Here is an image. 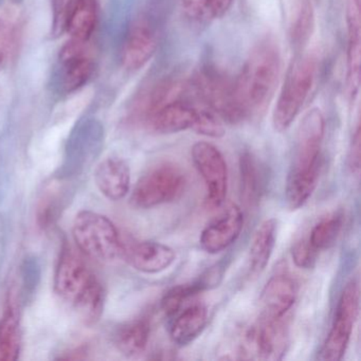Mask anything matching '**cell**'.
I'll list each match as a JSON object with an SVG mask.
<instances>
[{
    "label": "cell",
    "mask_w": 361,
    "mask_h": 361,
    "mask_svg": "<svg viewBox=\"0 0 361 361\" xmlns=\"http://www.w3.org/2000/svg\"><path fill=\"white\" fill-rule=\"evenodd\" d=\"M99 7L97 0H75L65 20L64 31L69 42L88 44L98 24Z\"/></svg>",
    "instance_id": "ac0fdd59"
},
{
    "label": "cell",
    "mask_w": 361,
    "mask_h": 361,
    "mask_svg": "<svg viewBox=\"0 0 361 361\" xmlns=\"http://www.w3.org/2000/svg\"><path fill=\"white\" fill-rule=\"evenodd\" d=\"M123 257L137 271L145 274H157L166 271L176 261V252L168 245L142 240L126 246Z\"/></svg>",
    "instance_id": "5bb4252c"
},
{
    "label": "cell",
    "mask_w": 361,
    "mask_h": 361,
    "mask_svg": "<svg viewBox=\"0 0 361 361\" xmlns=\"http://www.w3.org/2000/svg\"><path fill=\"white\" fill-rule=\"evenodd\" d=\"M316 75V64L310 56L295 59L287 73L274 111V128L283 133L290 128L299 116L312 90Z\"/></svg>",
    "instance_id": "5b68a950"
},
{
    "label": "cell",
    "mask_w": 361,
    "mask_h": 361,
    "mask_svg": "<svg viewBox=\"0 0 361 361\" xmlns=\"http://www.w3.org/2000/svg\"><path fill=\"white\" fill-rule=\"evenodd\" d=\"M151 324L147 318L134 319L123 323L114 334V343L126 357H137L147 350Z\"/></svg>",
    "instance_id": "7402d4cb"
},
{
    "label": "cell",
    "mask_w": 361,
    "mask_h": 361,
    "mask_svg": "<svg viewBox=\"0 0 361 361\" xmlns=\"http://www.w3.org/2000/svg\"><path fill=\"white\" fill-rule=\"evenodd\" d=\"M192 130L202 136L211 138H221L225 135L221 119L207 107H202L198 111L197 119Z\"/></svg>",
    "instance_id": "83f0119b"
},
{
    "label": "cell",
    "mask_w": 361,
    "mask_h": 361,
    "mask_svg": "<svg viewBox=\"0 0 361 361\" xmlns=\"http://www.w3.org/2000/svg\"><path fill=\"white\" fill-rule=\"evenodd\" d=\"M348 164L350 172L358 176L360 173V128L359 126L357 128L356 132L353 136L352 143H350Z\"/></svg>",
    "instance_id": "d6a6232c"
},
{
    "label": "cell",
    "mask_w": 361,
    "mask_h": 361,
    "mask_svg": "<svg viewBox=\"0 0 361 361\" xmlns=\"http://www.w3.org/2000/svg\"><path fill=\"white\" fill-rule=\"evenodd\" d=\"M16 302L10 297L0 319V361L18 360L22 350V327Z\"/></svg>",
    "instance_id": "44dd1931"
},
{
    "label": "cell",
    "mask_w": 361,
    "mask_h": 361,
    "mask_svg": "<svg viewBox=\"0 0 361 361\" xmlns=\"http://www.w3.org/2000/svg\"><path fill=\"white\" fill-rule=\"evenodd\" d=\"M56 295L78 312L87 324H94L102 316L105 291L100 280L81 255L69 245L61 250L54 272Z\"/></svg>",
    "instance_id": "7a4b0ae2"
},
{
    "label": "cell",
    "mask_w": 361,
    "mask_h": 361,
    "mask_svg": "<svg viewBox=\"0 0 361 361\" xmlns=\"http://www.w3.org/2000/svg\"><path fill=\"white\" fill-rule=\"evenodd\" d=\"M348 87L350 96L358 92L360 77V20L359 0H353L348 6Z\"/></svg>",
    "instance_id": "cb8c5ba5"
},
{
    "label": "cell",
    "mask_w": 361,
    "mask_h": 361,
    "mask_svg": "<svg viewBox=\"0 0 361 361\" xmlns=\"http://www.w3.org/2000/svg\"><path fill=\"white\" fill-rule=\"evenodd\" d=\"M179 94L166 101L147 117L145 123L152 130L160 135H172L193 128L200 107L183 100Z\"/></svg>",
    "instance_id": "4fadbf2b"
},
{
    "label": "cell",
    "mask_w": 361,
    "mask_h": 361,
    "mask_svg": "<svg viewBox=\"0 0 361 361\" xmlns=\"http://www.w3.org/2000/svg\"><path fill=\"white\" fill-rule=\"evenodd\" d=\"M158 46L157 30L151 20L139 18L133 22L122 47V64L128 71L142 68L153 58Z\"/></svg>",
    "instance_id": "7c38bea8"
},
{
    "label": "cell",
    "mask_w": 361,
    "mask_h": 361,
    "mask_svg": "<svg viewBox=\"0 0 361 361\" xmlns=\"http://www.w3.org/2000/svg\"><path fill=\"white\" fill-rule=\"evenodd\" d=\"M288 325L284 318L261 316L259 323L247 331L243 350L263 360H280L288 346Z\"/></svg>",
    "instance_id": "30bf717a"
},
{
    "label": "cell",
    "mask_w": 361,
    "mask_h": 361,
    "mask_svg": "<svg viewBox=\"0 0 361 361\" xmlns=\"http://www.w3.org/2000/svg\"><path fill=\"white\" fill-rule=\"evenodd\" d=\"M202 291H204V288L198 279L191 283L177 285L166 291V295L162 298V310L166 316H175L181 310L185 301Z\"/></svg>",
    "instance_id": "4316f807"
},
{
    "label": "cell",
    "mask_w": 361,
    "mask_h": 361,
    "mask_svg": "<svg viewBox=\"0 0 361 361\" xmlns=\"http://www.w3.org/2000/svg\"><path fill=\"white\" fill-rule=\"evenodd\" d=\"M278 48L265 41L251 52L233 81V98L240 121L263 111L269 103L280 75Z\"/></svg>",
    "instance_id": "3957f363"
},
{
    "label": "cell",
    "mask_w": 361,
    "mask_h": 361,
    "mask_svg": "<svg viewBox=\"0 0 361 361\" xmlns=\"http://www.w3.org/2000/svg\"><path fill=\"white\" fill-rule=\"evenodd\" d=\"M192 160L206 187V204L219 209L225 202L228 192V166L223 153L212 143L196 142L192 147Z\"/></svg>",
    "instance_id": "ba28073f"
},
{
    "label": "cell",
    "mask_w": 361,
    "mask_h": 361,
    "mask_svg": "<svg viewBox=\"0 0 361 361\" xmlns=\"http://www.w3.org/2000/svg\"><path fill=\"white\" fill-rule=\"evenodd\" d=\"M312 22H314V13L312 6L310 0H304L298 12L297 18L293 23L291 37L293 42L298 45L304 43L310 37L312 33Z\"/></svg>",
    "instance_id": "f1b7e54d"
},
{
    "label": "cell",
    "mask_w": 361,
    "mask_h": 361,
    "mask_svg": "<svg viewBox=\"0 0 361 361\" xmlns=\"http://www.w3.org/2000/svg\"><path fill=\"white\" fill-rule=\"evenodd\" d=\"M233 0H181L185 16L195 22H210L227 13Z\"/></svg>",
    "instance_id": "484cf974"
},
{
    "label": "cell",
    "mask_w": 361,
    "mask_h": 361,
    "mask_svg": "<svg viewBox=\"0 0 361 361\" xmlns=\"http://www.w3.org/2000/svg\"><path fill=\"white\" fill-rule=\"evenodd\" d=\"M94 183L107 200H123L130 190V166L121 158H106L94 171Z\"/></svg>",
    "instance_id": "e0dca14e"
},
{
    "label": "cell",
    "mask_w": 361,
    "mask_h": 361,
    "mask_svg": "<svg viewBox=\"0 0 361 361\" xmlns=\"http://www.w3.org/2000/svg\"><path fill=\"white\" fill-rule=\"evenodd\" d=\"M87 45L68 41L61 51L62 85L66 92H77L92 79L94 64Z\"/></svg>",
    "instance_id": "9a60e30c"
},
{
    "label": "cell",
    "mask_w": 361,
    "mask_h": 361,
    "mask_svg": "<svg viewBox=\"0 0 361 361\" xmlns=\"http://www.w3.org/2000/svg\"><path fill=\"white\" fill-rule=\"evenodd\" d=\"M325 134L324 116L320 109L308 111L300 124L293 160L285 185V200L291 211L310 200L320 177L321 149Z\"/></svg>",
    "instance_id": "6da1fadb"
},
{
    "label": "cell",
    "mask_w": 361,
    "mask_h": 361,
    "mask_svg": "<svg viewBox=\"0 0 361 361\" xmlns=\"http://www.w3.org/2000/svg\"><path fill=\"white\" fill-rule=\"evenodd\" d=\"M16 24L12 16H0V71L9 60L16 42Z\"/></svg>",
    "instance_id": "f546056e"
},
{
    "label": "cell",
    "mask_w": 361,
    "mask_h": 361,
    "mask_svg": "<svg viewBox=\"0 0 361 361\" xmlns=\"http://www.w3.org/2000/svg\"><path fill=\"white\" fill-rule=\"evenodd\" d=\"M196 96L204 107L229 123L240 121L233 98V81L212 67L202 68L193 81Z\"/></svg>",
    "instance_id": "9c48e42d"
},
{
    "label": "cell",
    "mask_w": 361,
    "mask_h": 361,
    "mask_svg": "<svg viewBox=\"0 0 361 361\" xmlns=\"http://www.w3.org/2000/svg\"><path fill=\"white\" fill-rule=\"evenodd\" d=\"M360 287L357 279L346 283L336 305L333 322L318 353L323 361H339L343 358L350 344L353 329L359 314Z\"/></svg>",
    "instance_id": "52a82bcc"
},
{
    "label": "cell",
    "mask_w": 361,
    "mask_h": 361,
    "mask_svg": "<svg viewBox=\"0 0 361 361\" xmlns=\"http://www.w3.org/2000/svg\"><path fill=\"white\" fill-rule=\"evenodd\" d=\"M278 236V221L274 219H266L255 230L249 249V274L257 278L266 269Z\"/></svg>",
    "instance_id": "d6986e66"
},
{
    "label": "cell",
    "mask_w": 361,
    "mask_h": 361,
    "mask_svg": "<svg viewBox=\"0 0 361 361\" xmlns=\"http://www.w3.org/2000/svg\"><path fill=\"white\" fill-rule=\"evenodd\" d=\"M75 0H51L52 32L59 35L64 32L65 20Z\"/></svg>",
    "instance_id": "1f68e13d"
},
{
    "label": "cell",
    "mask_w": 361,
    "mask_h": 361,
    "mask_svg": "<svg viewBox=\"0 0 361 361\" xmlns=\"http://www.w3.org/2000/svg\"><path fill=\"white\" fill-rule=\"evenodd\" d=\"M244 227V214L236 204H229L213 217L200 236L202 250L209 255H217L234 244Z\"/></svg>",
    "instance_id": "8fae6325"
},
{
    "label": "cell",
    "mask_w": 361,
    "mask_h": 361,
    "mask_svg": "<svg viewBox=\"0 0 361 361\" xmlns=\"http://www.w3.org/2000/svg\"><path fill=\"white\" fill-rule=\"evenodd\" d=\"M344 215L342 211H335L323 217L310 231V240L317 251L329 249L337 242L338 236L343 227Z\"/></svg>",
    "instance_id": "d4e9b609"
},
{
    "label": "cell",
    "mask_w": 361,
    "mask_h": 361,
    "mask_svg": "<svg viewBox=\"0 0 361 361\" xmlns=\"http://www.w3.org/2000/svg\"><path fill=\"white\" fill-rule=\"evenodd\" d=\"M318 251L312 246L310 240L305 238L297 240L291 248V257L297 267L310 269L317 261Z\"/></svg>",
    "instance_id": "4dcf8cb0"
},
{
    "label": "cell",
    "mask_w": 361,
    "mask_h": 361,
    "mask_svg": "<svg viewBox=\"0 0 361 361\" xmlns=\"http://www.w3.org/2000/svg\"><path fill=\"white\" fill-rule=\"evenodd\" d=\"M298 285L287 274H276L266 283L262 291V316L281 319L286 316L297 301Z\"/></svg>",
    "instance_id": "2e32d148"
},
{
    "label": "cell",
    "mask_w": 361,
    "mask_h": 361,
    "mask_svg": "<svg viewBox=\"0 0 361 361\" xmlns=\"http://www.w3.org/2000/svg\"><path fill=\"white\" fill-rule=\"evenodd\" d=\"M240 194L247 206L259 204L266 187V173L257 157L244 152L240 157Z\"/></svg>",
    "instance_id": "603a6c76"
},
{
    "label": "cell",
    "mask_w": 361,
    "mask_h": 361,
    "mask_svg": "<svg viewBox=\"0 0 361 361\" xmlns=\"http://www.w3.org/2000/svg\"><path fill=\"white\" fill-rule=\"evenodd\" d=\"M73 238L79 250L99 262L123 257L124 243L115 224L100 213L84 210L73 221Z\"/></svg>",
    "instance_id": "277c9868"
},
{
    "label": "cell",
    "mask_w": 361,
    "mask_h": 361,
    "mask_svg": "<svg viewBox=\"0 0 361 361\" xmlns=\"http://www.w3.org/2000/svg\"><path fill=\"white\" fill-rule=\"evenodd\" d=\"M208 323V310L204 304H193L175 314L170 327L173 343L179 348L189 345L204 331Z\"/></svg>",
    "instance_id": "ffe728a7"
},
{
    "label": "cell",
    "mask_w": 361,
    "mask_h": 361,
    "mask_svg": "<svg viewBox=\"0 0 361 361\" xmlns=\"http://www.w3.org/2000/svg\"><path fill=\"white\" fill-rule=\"evenodd\" d=\"M185 187L187 176L180 166L173 162H161L139 179L130 200L139 209L155 208L180 198Z\"/></svg>",
    "instance_id": "8992f818"
}]
</instances>
